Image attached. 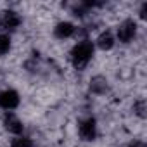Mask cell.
<instances>
[{"label":"cell","instance_id":"5","mask_svg":"<svg viewBox=\"0 0 147 147\" xmlns=\"http://www.w3.org/2000/svg\"><path fill=\"white\" fill-rule=\"evenodd\" d=\"M4 125L5 128L11 131V133H21L23 131V123L18 116H14L12 113H7L5 118H4Z\"/></svg>","mask_w":147,"mask_h":147},{"label":"cell","instance_id":"6","mask_svg":"<svg viewBox=\"0 0 147 147\" xmlns=\"http://www.w3.org/2000/svg\"><path fill=\"white\" fill-rule=\"evenodd\" d=\"M19 24H21V18H19L18 12H14V11L4 12V18H2V26H4V28L14 30V28H18Z\"/></svg>","mask_w":147,"mask_h":147},{"label":"cell","instance_id":"12","mask_svg":"<svg viewBox=\"0 0 147 147\" xmlns=\"http://www.w3.org/2000/svg\"><path fill=\"white\" fill-rule=\"evenodd\" d=\"M135 111H137V114H138L140 118H144V116H145V102H144V100H138V102L135 104Z\"/></svg>","mask_w":147,"mask_h":147},{"label":"cell","instance_id":"9","mask_svg":"<svg viewBox=\"0 0 147 147\" xmlns=\"http://www.w3.org/2000/svg\"><path fill=\"white\" fill-rule=\"evenodd\" d=\"M97 45H99V49H102V50H109V49H113V45H114V38H113V35H111L109 31L102 33V35L97 38Z\"/></svg>","mask_w":147,"mask_h":147},{"label":"cell","instance_id":"2","mask_svg":"<svg viewBox=\"0 0 147 147\" xmlns=\"http://www.w3.org/2000/svg\"><path fill=\"white\" fill-rule=\"evenodd\" d=\"M135 31H137V26H135V23H133L131 19L123 21V23L119 24V28H118V38H119V42L128 43V42L135 36Z\"/></svg>","mask_w":147,"mask_h":147},{"label":"cell","instance_id":"13","mask_svg":"<svg viewBox=\"0 0 147 147\" xmlns=\"http://www.w3.org/2000/svg\"><path fill=\"white\" fill-rule=\"evenodd\" d=\"M130 147H145V145H144V142H133Z\"/></svg>","mask_w":147,"mask_h":147},{"label":"cell","instance_id":"10","mask_svg":"<svg viewBox=\"0 0 147 147\" xmlns=\"http://www.w3.org/2000/svg\"><path fill=\"white\" fill-rule=\"evenodd\" d=\"M11 49V38L7 35H0V55L7 54Z\"/></svg>","mask_w":147,"mask_h":147},{"label":"cell","instance_id":"11","mask_svg":"<svg viewBox=\"0 0 147 147\" xmlns=\"http://www.w3.org/2000/svg\"><path fill=\"white\" fill-rule=\"evenodd\" d=\"M33 144H31V140L30 138H24V137H19V138H16L14 142H12V145L11 147H31Z\"/></svg>","mask_w":147,"mask_h":147},{"label":"cell","instance_id":"8","mask_svg":"<svg viewBox=\"0 0 147 147\" xmlns=\"http://www.w3.org/2000/svg\"><path fill=\"white\" fill-rule=\"evenodd\" d=\"M90 90L95 94H104L107 90V82L104 76H94L90 80Z\"/></svg>","mask_w":147,"mask_h":147},{"label":"cell","instance_id":"3","mask_svg":"<svg viewBox=\"0 0 147 147\" xmlns=\"http://www.w3.org/2000/svg\"><path fill=\"white\" fill-rule=\"evenodd\" d=\"M18 106H19V95L14 90H5V92L0 94V107L11 111Z\"/></svg>","mask_w":147,"mask_h":147},{"label":"cell","instance_id":"1","mask_svg":"<svg viewBox=\"0 0 147 147\" xmlns=\"http://www.w3.org/2000/svg\"><path fill=\"white\" fill-rule=\"evenodd\" d=\"M92 54H94V45H92V42L83 40V42H80L75 49H73V52H71V61H73V64H75L76 69H83V67L87 66V62L90 61Z\"/></svg>","mask_w":147,"mask_h":147},{"label":"cell","instance_id":"4","mask_svg":"<svg viewBox=\"0 0 147 147\" xmlns=\"http://www.w3.org/2000/svg\"><path fill=\"white\" fill-rule=\"evenodd\" d=\"M95 133H97V130H95V121H94L92 118L80 123V135H82L83 140H94V138H95Z\"/></svg>","mask_w":147,"mask_h":147},{"label":"cell","instance_id":"7","mask_svg":"<svg viewBox=\"0 0 147 147\" xmlns=\"http://www.w3.org/2000/svg\"><path fill=\"white\" fill-rule=\"evenodd\" d=\"M75 26H73L71 23H59L55 28H54V35L57 36V38H69V36H73V35H75Z\"/></svg>","mask_w":147,"mask_h":147}]
</instances>
